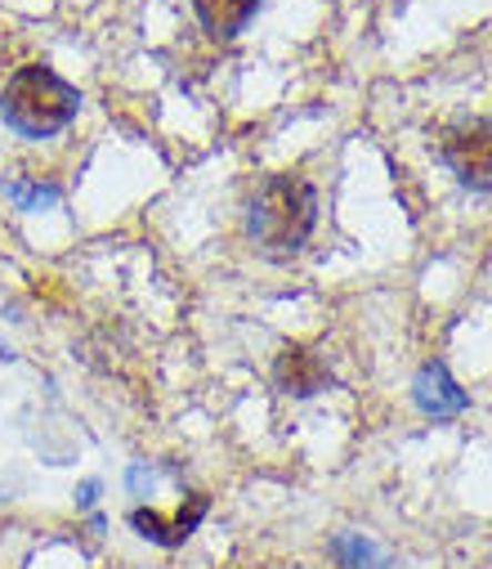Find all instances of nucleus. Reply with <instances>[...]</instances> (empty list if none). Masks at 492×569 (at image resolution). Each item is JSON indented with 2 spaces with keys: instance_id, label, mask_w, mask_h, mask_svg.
Masks as SVG:
<instances>
[{
  "instance_id": "4",
  "label": "nucleus",
  "mask_w": 492,
  "mask_h": 569,
  "mask_svg": "<svg viewBox=\"0 0 492 569\" xmlns=\"http://www.w3.org/2000/svg\"><path fill=\"white\" fill-rule=\"evenodd\" d=\"M207 511H211V498L207 493H189V507L180 502L175 516H161L157 507H134L130 511V525H134L139 538H148L157 547H180V542L193 538V529L207 520Z\"/></svg>"
},
{
  "instance_id": "6",
  "label": "nucleus",
  "mask_w": 492,
  "mask_h": 569,
  "mask_svg": "<svg viewBox=\"0 0 492 569\" xmlns=\"http://www.w3.org/2000/svg\"><path fill=\"white\" fill-rule=\"evenodd\" d=\"M412 395H416V408L434 421H452L465 412V390L452 381V372L443 363H425L412 381Z\"/></svg>"
},
{
  "instance_id": "9",
  "label": "nucleus",
  "mask_w": 492,
  "mask_h": 569,
  "mask_svg": "<svg viewBox=\"0 0 492 569\" xmlns=\"http://www.w3.org/2000/svg\"><path fill=\"white\" fill-rule=\"evenodd\" d=\"M6 193H10L23 211H41V207L59 202V189H54V184H32V180H10Z\"/></svg>"
},
{
  "instance_id": "3",
  "label": "nucleus",
  "mask_w": 492,
  "mask_h": 569,
  "mask_svg": "<svg viewBox=\"0 0 492 569\" xmlns=\"http://www.w3.org/2000/svg\"><path fill=\"white\" fill-rule=\"evenodd\" d=\"M439 158L456 176V184L488 193L492 189V117H470V121L448 126Z\"/></svg>"
},
{
  "instance_id": "8",
  "label": "nucleus",
  "mask_w": 492,
  "mask_h": 569,
  "mask_svg": "<svg viewBox=\"0 0 492 569\" xmlns=\"http://www.w3.org/2000/svg\"><path fill=\"white\" fill-rule=\"evenodd\" d=\"M332 556L345 569H385V556L363 538V533H337L332 538Z\"/></svg>"
},
{
  "instance_id": "2",
  "label": "nucleus",
  "mask_w": 492,
  "mask_h": 569,
  "mask_svg": "<svg viewBox=\"0 0 492 569\" xmlns=\"http://www.w3.org/2000/svg\"><path fill=\"white\" fill-rule=\"evenodd\" d=\"M81 108V90L72 81H63L54 68L46 63H28L6 81L0 94V117L10 130H19L23 139H50L59 134Z\"/></svg>"
},
{
  "instance_id": "7",
  "label": "nucleus",
  "mask_w": 492,
  "mask_h": 569,
  "mask_svg": "<svg viewBox=\"0 0 492 569\" xmlns=\"http://www.w3.org/2000/svg\"><path fill=\"white\" fill-rule=\"evenodd\" d=\"M193 10L215 41H233L260 10V0H193Z\"/></svg>"
},
{
  "instance_id": "5",
  "label": "nucleus",
  "mask_w": 492,
  "mask_h": 569,
  "mask_svg": "<svg viewBox=\"0 0 492 569\" xmlns=\"http://www.w3.org/2000/svg\"><path fill=\"white\" fill-rule=\"evenodd\" d=\"M273 381L282 395H295V399H309L318 390H327V381H332V372H327V363L309 350V346H282L278 359H273Z\"/></svg>"
},
{
  "instance_id": "1",
  "label": "nucleus",
  "mask_w": 492,
  "mask_h": 569,
  "mask_svg": "<svg viewBox=\"0 0 492 569\" xmlns=\"http://www.w3.org/2000/svg\"><path fill=\"white\" fill-rule=\"evenodd\" d=\"M318 224V193L300 176H269L247 211V233L264 256H291Z\"/></svg>"
}]
</instances>
